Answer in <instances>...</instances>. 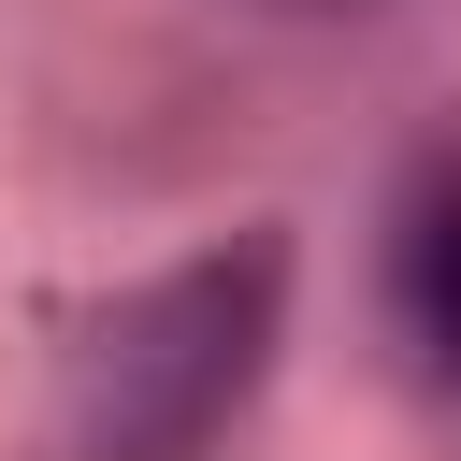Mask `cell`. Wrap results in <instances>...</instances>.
<instances>
[{
    "instance_id": "cell-2",
    "label": "cell",
    "mask_w": 461,
    "mask_h": 461,
    "mask_svg": "<svg viewBox=\"0 0 461 461\" xmlns=\"http://www.w3.org/2000/svg\"><path fill=\"white\" fill-rule=\"evenodd\" d=\"M389 288H403V331H418V360L461 389V158H432V173H418V202H403V245H389Z\"/></svg>"
},
{
    "instance_id": "cell-1",
    "label": "cell",
    "mask_w": 461,
    "mask_h": 461,
    "mask_svg": "<svg viewBox=\"0 0 461 461\" xmlns=\"http://www.w3.org/2000/svg\"><path fill=\"white\" fill-rule=\"evenodd\" d=\"M288 346V230H230L58 346V461H216Z\"/></svg>"
}]
</instances>
